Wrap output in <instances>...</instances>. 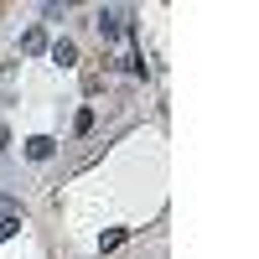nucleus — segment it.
<instances>
[{
  "mask_svg": "<svg viewBox=\"0 0 259 259\" xmlns=\"http://www.w3.org/2000/svg\"><path fill=\"white\" fill-rule=\"evenodd\" d=\"M52 57L62 62V68H73V62H78V47H73V41H57V47H52Z\"/></svg>",
  "mask_w": 259,
  "mask_h": 259,
  "instance_id": "nucleus-2",
  "label": "nucleus"
},
{
  "mask_svg": "<svg viewBox=\"0 0 259 259\" xmlns=\"http://www.w3.org/2000/svg\"><path fill=\"white\" fill-rule=\"evenodd\" d=\"M41 47H47V36H41V31H26V36H21V52H41Z\"/></svg>",
  "mask_w": 259,
  "mask_h": 259,
  "instance_id": "nucleus-3",
  "label": "nucleus"
},
{
  "mask_svg": "<svg viewBox=\"0 0 259 259\" xmlns=\"http://www.w3.org/2000/svg\"><path fill=\"white\" fill-rule=\"evenodd\" d=\"M52 145H57V140H47V135H31V140H26V156H31V161H47V156H52Z\"/></svg>",
  "mask_w": 259,
  "mask_h": 259,
  "instance_id": "nucleus-1",
  "label": "nucleus"
},
{
  "mask_svg": "<svg viewBox=\"0 0 259 259\" xmlns=\"http://www.w3.org/2000/svg\"><path fill=\"white\" fill-rule=\"evenodd\" d=\"M16 228H21L16 218H0V244H6V239H11V233H16Z\"/></svg>",
  "mask_w": 259,
  "mask_h": 259,
  "instance_id": "nucleus-4",
  "label": "nucleus"
},
{
  "mask_svg": "<svg viewBox=\"0 0 259 259\" xmlns=\"http://www.w3.org/2000/svg\"><path fill=\"white\" fill-rule=\"evenodd\" d=\"M6 140H11V130H6V124H0V145H6Z\"/></svg>",
  "mask_w": 259,
  "mask_h": 259,
  "instance_id": "nucleus-5",
  "label": "nucleus"
}]
</instances>
